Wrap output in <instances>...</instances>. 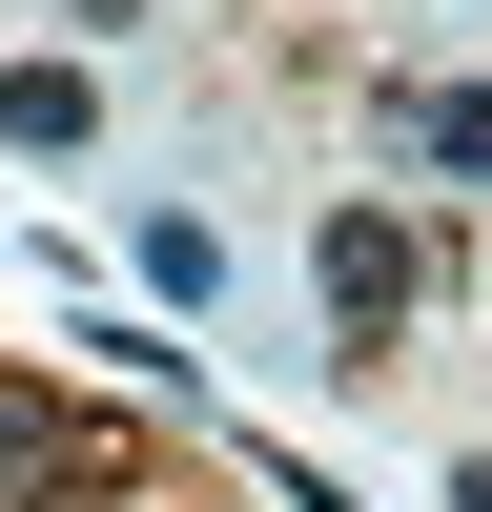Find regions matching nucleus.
I'll list each match as a JSON object with an SVG mask.
<instances>
[{
	"label": "nucleus",
	"mask_w": 492,
	"mask_h": 512,
	"mask_svg": "<svg viewBox=\"0 0 492 512\" xmlns=\"http://www.w3.org/2000/svg\"><path fill=\"white\" fill-rule=\"evenodd\" d=\"M308 267H328V349H349V369H390V328L431 308V246H410L390 205H328V246H308Z\"/></svg>",
	"instance_id": "f257e3e1"
},
{
	"label": "nucleus",
	"mask_w": 492,
	"mask_h": 512,
	"mask_svg": "<svg viewBox=\"0 0 492 512\" xmlns=\"http://www.w3.org/2000/svg\"><path fill=\"white\" fill-rule=\"evenodd\" d=\"M0 492H144V431L82 390H0Z\"/></svg>",
	"instance_id": "f03ea898"
},
{
	"label": "nucleus",
	"mask_w": 492,
	"mask_h": 512,
	"mask_svg": "<svg viewBox=\"0 0 492 512\" xmlns=\"http://www.w3.org/2000/svg\"><path fill=\"white\" fill-rule=\"evenodd\" d=\"M0 144H21V164H82V144H103V82H82V62H0Z\"/></svg>",
	"instance_id": "7ed1b4c3"
},
{
	"label": "nucleus",
	"mask_w": 492,
	"mask_h": 512,
	"mask_svg": "<svg viewBox=\"0 0 492 512\" xmlns=\"http://www.w3.org/2000/svg\"><path fill=\"white\" fill-rule=\"evenodd\" d=\"M144 287H164V308H205V287H226V226H205V205H164V226H144Z\"/></svg>",
	"instance_id": "20e7f679"
},
{
	"label": "nucleus",
	"mask_w": 492,
	"mask_h": 512,
	"mask_svg": "<svg viewBox=\"0 0 492 512\" xmlns=\"http://www.w3.org/2000/svg\"><path fill=\"white\" fill-rule=\"evenodd\" d=\"M410 144H431V164H472V185H492V82H431V103H410Z\"/></svg>",
	"instance_id": "39448f33"
},
{
	"label": "nucleus",
	"mask_w": 492,
	"mask_h": 512,
	"mask_svg": "<svg viewBox=\"0 0 492 512\" xmlns=\"http://www.w3.org/2000/svg\"><path fill=\"white\" fill-rule=\"evenodd\" d=\"M0 512H123V492H0Z\"/></svg>",
	"instance_id": "423d86ee"
},
{
	"label": "nucleus",
	"mask_w": 492,
	"mask_h": 512,
	"mask_svg": "<svg viewBox=\"0 0 492 512\" xmlns=\"http://www.w3.org/2000/svg\"><path fill=\"white\" fill-rule=\"evenodd\" d=\"M451 512H492V451H472V472H451Z\"/></svg>",
	"instance_id": "0eeeda50"
}]
</instances>
